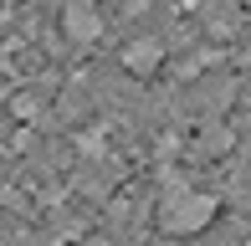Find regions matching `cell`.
<instances>
[{"instance_id":"obj_1","label":"cell","mask_w":251,"mask_h":246,"mask_svg":"<svg viewBox=\"0 0 251 246\" xmlns=\"http://www.w3.org/2000/svg\"><path fill=\"white\" fill-rule=\"evenodd\" d=\"M215 210H221V200L210 190L179 180V174H169L159 185V200H154V221L164 236H195V231H205L215 221Z\"/></svg>"},{"instance_id":"obj_2","label":"cell","mask_w":251,"mask_h":246,"mask_svg":"<svg viewBox=\"0 0 251 246\" xmlns=\"http://www.w3.org/2000/svg\"><path fill=\"white\" fill-rule=\"evenodd\" d=\"M62 31H67V41H77V47L102 41V16H98V5H93V0H67Z\"/></svg>"},{"instance_id":"obj_3","label":"cell","mask_w":251,"mask_h":246,"mask_svg":"<svg viewBox=\"0 0 251 246\" xmlns=\"http://www.w3.org/2000/svg\"><path fill=\"white\" fill-rule=\"evenodd\" d=\"M123 62H128L133 72H149V67L159 62V47H133V51H128V57H123Z\"/></svg>"}]
</instances>
